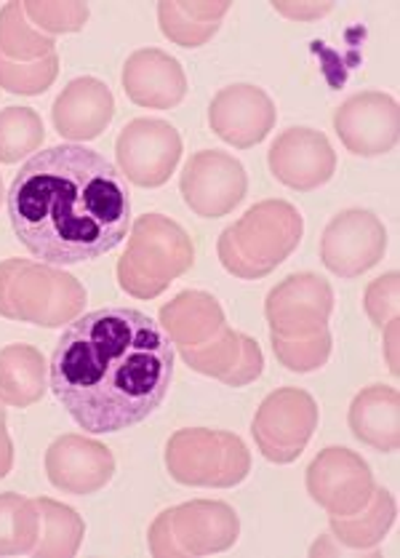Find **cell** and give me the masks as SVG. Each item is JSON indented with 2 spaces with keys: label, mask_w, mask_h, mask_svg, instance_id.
<instances>
[{
  "label": "cell",
  "mask_w": 400,
  "mask_h": 558,
  "mask_svg": "<svg viewBox=\"0 0 400 558\" xmlns=\"http://www.w3.org/2000/svg\"><path fill=\"white\" fill-rule=\"evenodd\" d=\"M22 9L33 27L46 35L77 33L88 22L86 3H22Z\"/></svg>",
  "instance_id": "obj_32"
},
{
  "label": "cell",
  "mask_w": 400,
  "mask_h": 558,
  "mask_svg": "<svg viewBox=\"0 0 400 558\" xmlns=\"http://www.w3.org/2000/svg\"><path fill=\"white\" fill-rule=\"evenodd\" d=\"M5 211L16 241L46 265L94 263L118 248L131 225V195L112 160L83 145L33 153L16 171Z\"/></svg>",
  "instance_id": "obj_2"
},
{
  "label": "cell",
  "mask_w": 400,
  "mask_h": 558,
  "mask_svg": "<svg viewBox=\"0 0 400 558\" xmlns=\"http://www.w3.org/2000/svg\"><path fill=\"white\" fill-rule=\"evenodd\" d=\"M272 350H276V359L286 366L289 372H315L326 364L328 355H331V335L328 329L315 331L307 337H278L270 335Z\"/></svg>",
  "instance_id": "obj_31"
},
{
  "label": "cell",
  "mask_w": 400,
  "mask_h": 558,
  "mask_svg": "<svg viewBox=\"0 0 400 558\" xmlns=\"http://www.w3.org/2000/svg\"><path fill=\"white\" fill-rule=\"evenodd\" d=\"M230 3H160L158 22L169 40L184 49H198L219 29Z\"/></svg>",
  "instance_id": "obj_25"
},
{
  "label": "cell",
  "mask_w": 400,
  "mask_h": 558,
  "mask_svg": "<svg viewBox=\"0 0 400 558\" xmlns=\"http://www.w3.org/2000/svg\"><path fill=\"white\" fill-rule=\"evenodd\" d=\"M179 190L184 204L198 217L219 219L246 198L249 177L238 158L219 150H201L184 166Z\"/></svg>",
  "instance_id": "obj_10"
},
{
  "label": "cell",
  "mask_w": 400,
  "mask_h": 558,
  "mask_svg": "<svg viewBox=\"0 0 400 558\" xmlns=\"http://www.w3.org/2000/svg\"><path fill=\"white\" fill-rule=\"evenodd\" d=\"M276 105L259 86L235 83L214 97L208 107V126L227 145L249 150L267 140V134L276 126Z\"/></svg>",
  "instance_id": "obj_15"
},
{
  "label": "cell",
  "mask_w": 400,
  "mask_h": 558,
  "mask_svg": "<svg viewBox=\"0 0 400 558\" xmlns=\"http://www.w3.org/2000/svg\"><path fill=\"white\" fill-rule=\"evenodd\" d=\"M123 92L140 107L171 110L187 94V75L171 53L140 49L123 64Z\"/></svg>",
  "instance_id": "obj_19"
},
{
  "label": "cell",
  "mask_w": 400,
  "mask_h": 558,
  "mask_svg": "<svg viewBox=\"0 0 400 558\" xmlns=\"http://www.w3.org/2000/svg\"><path fill=\"white\" fill-rule=\"evenodd\" d=\"M46 473L59 492L77 497L97 495L116 476V457L105 444L68 433L46 452Z\"/></svg>",
  "instance_id": "obj_16"
},
{
  "label": "cell",
  "mask_w": 400,
  "mask_h": 558,
  "mask_svg": "<svg viewBox=\"0 0 400 558\" xmlns=\"http://www.w3.org/2000/svg\"><path fill=\"white\" fill-rule=\"evenodd\" d=\"M241 534L238 513L227 502L193 500L155 519L150 526L153 556H208L232 548Z\"/></svg>",
  "instance_id": "obj_7"
},
{
  "label": "cell",
  "mask_w": 400,
  "mask_h": 558,
  "mask_svg": "<svg viewBox=\"0 0 400 558\" xmlns=\"http://www.w3.org/2000/svg\"><path fill=\"white\" fill-rule=\"evenodd\" d=\"M118 171L140 187H160L171 180L182 158V136L169 121L134 118L116 142Z\"/></svg>",
  "instance_id": "obj_9"
},
{
  "label": "cell",
  "mask_w": 400,
  "mask_h": 558,
  "mask_svg": "<svg viewBox=\"0 0 400 558\" xmlns=\"http://www.w3.org/2000/svg\"><path fill=\"white\" fill-rule=\"evenodd\" d=\"M304 233L302 214L289 201H262L219 235V259L227 272L259 281L294 254Z\"/></svg>",
  "instance_id": "obj_3"
},
{
  "label": "cell",
  "mask_w": 400,
  "mask_h": 558,
  "mask_svg": "<svg viewBox=\"0 0 400 558\" xmlns=\"http://www.w3.org/2000/svg\"><path fill=\"white\" fill-rule=\"evenodd\" d=\"M276 9L286 16H300V20H307V16H320V14H326V11H331V3L313 5V9H291V5H286V3H276Z\"/></svg>",
  "instance_id": "obj_35"
},
{
  "label": "cell",
  "mask_w": 400,
  "mask_h": 558,
  "mask_svg": "<svg viewBox=\"0 0 400 558\" xmlns=\"http://www.w3.org/2000/svg\"><path fill=\"white\" fill-rule=\"evenodd\" d=\"M44 121L33 107H5L0 110V163L33 156L44 145Z\"/></svg>",
  "instance_id": "obj_29"
},
{
  "label": "cell",
  "mask_w": 400,
  "mask_h": 558,
  "mask_svg": "<svg viewBox=\"0 0 400 558\" xmlns=\"http://www.w3.org/2000/svg\"><path fill=\"white\" fill-rule=\"evenodd\" d=\"M46 361L33 345H9L0 350V401L9 407H29L46 393Z\"/></svg>",
  "instance_id": "obj_23"
},
{
  "label": "cell",
  "mask_w": 400,
  "mask_h": 558,
  "mask_svg": "<svg viewBox=\"0 0 400 558\" xmlns=\"http://www.w3.org/2000/svg\"><path fill=\"white\" fill-rule=\"evenodd\" d=\"M40 515V532L38 545H35L33 556L38 558H70L81 548V539L86 534V524L73 508L53 502L49 497L35 500Z\"/></svg>",
  "instance_id": "obj_26"
},
{
  "label": "cell",
  "mask_w": 400,
  "mask_h": 558,
  "mask_svg": "<svg viewBox=\"0 0 400 558\" xmlns=\"http://www.w3.org/2000/svg\"><path fill=\"white\" fill-rule=\"evenodd\" d=\"M3 195H5L3 193V177H0V201H3Z\"/></svg>",
  "instance_id": "obj_36"
},
{
  "label": "cell",
  "mask_w": 400,
  "mask_h": 558,
  "mask_svg": "<svg viewBox=\"0 0 400 558\" xmlns=\"http://www.w3.org/2000/svg\"><path fill=\"white\" fill-rule=\"evenodd\" d=\"M398 409L400 399L396 388H387V385L363 388L350 407L352 436L376 452L392 454L400 441Z\"/></svg>",
  "instance_id": "obj_21"
},
{
  "label": "cell",
  "mask_w": 400,
  "mask_h": 558,
  "mask_svg": "<svg viewBox=\"0 0 400 558\" xmlns=\"http://www.w3.org/2000/svg\"><path fill=\"white\" fill-rule=\"evenodd\" d=\"M387 230L372 211L350 209L326 225L320 239V259L334 276L357 278L385 257Z\"/></svg>",
  "instance_id": "obj_12"
},
{
  "label": "cell",
  "mask_w": 400,
  "mask_h": 558,
  "mask_svg": "<svg viewBox=\"0 0 400 558\" xmlns=\"http://www.w3.org/2000/svg\"><path fill=\"white\" fill-rule=\"evenodd\" d=\"M318 427V403L307 390L278 388L256 409L251 433L265 454L276 465H289L304 452Z\"/></svg>",
  "instance_id": "obj_8"
},
{
  "label": "cell",
  "mask_w": 400,
  "mask_h": 558,
  "mask_svg": "<svg viewBox=\"0 0 400 558\" xmlns=\"http://www.w3.org/2000/svg\"><path fill=\"white\" fill-rule=\"evenodd\" d=\"M396 497L387 489H374L372 500L352 515H331V532L352 550H374L379 539L396 524Z\"/></svg>",
  "instance_id": "obj_24"
},
{
  "label": "cell",
  "mask_w": 400,
  "mask_h": 558,
  "mask_svg": "<svg viewBox=\"0 0 400 558\" xmlns=\"http://www.w3.org/2000/svg\"><path fill=\"white\" fill-rule=\"evenodd\" d=\"M86 307V289L70 272L46 263L5 259L0 263V316L22 324H70Z\"/></svg>",
  "instance_id": "obj_4"
},
{
  "label": "cell",
  "mask_w": 400,
  "mask_h": 558,
  "mask_svg": "<svg viewBox=\"0 0 400 558\" xmlns=\"http://www.w3.org/2000/svg\"><path fill=\"white\" fill-rule=\"evenodd\" d=\"M11 465H14V447H11L9 433H5V420L0 417V478L9 476Z\"/></svg>",
  "instance_id": "obj_34"
},
{
  "label": "cell",
  "mask_w": 400,
  "mask_h": 558,
  "mask_svg": "<svg viewBox=\"0 0 400 558\" xmlns=\"http://www.w3.org/2000/svg\"><path fill=\"white\" fill-rule=\"evenodd\" d=\"M40 515L35 500L5 492L0 495V556H33Z\"/></svg>",
  "instance_id": "obj_27"
},
{
  "label": "cell",
  "mask_w": 400,
  "mask_h": 558,
  "mask_svg": "<svg viewBox=\"0 0 400 558\" xmlns=\"http://www.w3.org/2000/svg\"><path fill=\"white\" fill-rule=\"evenodd\" d=\"M53 46H57L53 35H46L38 27H33L22 3H9L5 9H0V53L5 59H11V62H35V59H44L57 51Z\"/></svg>",
  "instance_id": "obj_28"
},
{
  "label": "cell",
  "mask_w": 400,
  "mask_h": 558,
  "mask_svg": "<svg viewBox=\"0 0 400 558\" xmlns=\"http://www.w3.org/2000/svg\"><path fill=\"white\" fill-rule=\"evenodd\" d=\"M160 324L179 348H198L225 326L222 305L206 292H182L160 307Z\"/></svg>",
  "instance_id": "obj_22"
},
{
  "label": "cell",
  "mask_w": 400,
  "mask_h": 558,
  "mask_svg": "<svg viewBox=\"0 0 400 558\" xmlns=\"http://www.w3.org/2000/svg\"><path fill=\"white\" fill-rule=\"evenodd\" d=\"M59 57L57 51L35 62H11L0 53V88L22 97H38L57 81Z\"/></svg>",
  "instance_id": "obj_30"
},
{
  "label": "cell",
  "mask_w": 400,
  "mask_h": 558,
  "mask_svg": "<svg viewBox=\"0 0 400 558\" xmlns=\"http://www.w3.org/2000/svg\"><path fill=\"white\" fill-rule=\"evenodd\" d=\"M174 379V348L158 320L134 307H101L59 337L49 388L86 433L145 423Z\"/></svg>",
  "instance_id": "obj_1"
},
{
  "label": "cell",
  "mask_w": 400,
  "mask_h": 558,
  "mask_svg": "<svg viewBox=\"0 0 400 558\" xmlns=\"http://www.w3.org/2000/svg\"><path fill=\"white\" fill-rule=\"evenodd\" d=\"M0 417L5 420V409H3V401H0Z\"/></svg>",
  "instance_id": "obj_37"
},
{
  "label": "cell",
  "mask_w": 400,
  "mask_h": 558,
  "mask_svg": "<svg viewBox=\"0 0 400 558\" xmlns=\"http://www.w3.org/2000/svg\"><path fill=\"white\" fill-rule=\"evenodd\" d=\"M366 311L379 329H385L387 320L396 324L398 316V272L376 278V283L366 294Z\"/></svg>",
  "instance_id": "obj_33"
},
{
  "label": "cell",
  "mask_w": 400,
  "mask_h": 558,
  "mask_svg": "<svg viewBox=\"0 0 400 558\" xmlns=\"http://www.w3.org/2000/svg\"><path fill=\"white\" fill-rule=\"evenodd\" d=\"M334 129L355 156H387L398 145V102L381 92L355 94L334 112Z\"/></svg>",
  "instance_id": "obj_14"
},
{
  "label": "cell",
  "mask_w": 400,
  "mask_h": 558,
  "mask_svg": "<svg viewBox=\"0 0 400 558\" xmlns=\"http://www.w3.org/2000/svg\"><path fill=\"white\" fill-rule=\"evenodd\" d=\"M374 473L361 454L328 447L310 462L307 492L331 515L357 513L374 495Z\"/></svg>",
  "instance_id": "obj_11"
},
{
  "label": "cell",
  "mask_w": 400,
  "mask_h": 558,
  "mask_svg": "<svg viewBox=\"0 0 400 558\" xmlns=\"http://www.w3.org/2000/svg\"><path fill=\"white\" fill-rule=\"evenodd\" d=\"M270 171L286 187L310 193L326 185L337 171V153L326 134L315 129H289L272 142L270 147Z\"/></svg>",
  "instance_id": "obj_17"
},
{
  "label": "cell",
  "mask_w": 400,
  "mask_h": 558,
  "mask_svg": "<svg viewBox=\"0 0 400 558\" xmlns=\"http://www.w3.org/2000/svg\"><path fill=\"white\" fill-rule=\"evenodd\" d=\"M334 311V292L315 272H294L272 289L265 302L270 335L307 337L324 331Z\"/></svg>",
  "instance_id": "obj_13"
},
{
  "label": "cell",
  "mask_w": 400,
  "mask_h": 558,
  "mask_svg": "<svg viewBox=\"0 0 400 558\" xmlns=\"http://www.w3.org/2000/svg\"><path fill=\"white\" fill-rule=\"evenodd\" d=\"M182 359L190 369L219 379L230 388H243L262 377L265 369V355L262 348L246 335H238L230 326H222L217 335L198 348H179Z\"/></svg>",
  "instance_id": "obj_18"
},
{
  "label": "cell",
  "mask_w": 400,
  "mask_h": 558,
  "mask_svg": "<svg viewBox=\"0 0 400 558\" xmlns=\"http://www.w3.org/2000/svg\"><path fill=\"white\" fill-rule=\"evenodd\" d=\"M166 468L184 486L230 489L246 481L251 454L235 433L184 427L166 444Z\"/></svg>",
  "instance_id": "obj_6"
},
{
  "label": "cell",
  "mask_w": 400,
  "mask_h": 558,
  "mask_svg": "<svg viewBox=\"0 0 400 558\" xmlns=\"http://www.w3.org/2000/svg\"><path fill=\"white\" fill-rule=\"evenodd\" d=\"M116 116V97L97 78H75L57 97L51 110L53 129L75 142L97 140Z\"/></svg>",
  "instance_id": "obj_20"
},
{
  "label": "cell",
  "mask_w": 400,
  "mask_h": 558,
  "mask_svg": "<svg viewBox=\"0 0 400 558\" xmlns=\"http://www.w3.org/2000/svg\"><path fill=\"white\" fill-rule=\"evenodd\" d=\"M195 263V248L182 225L163 214H145L131 228L129 248L118 263V283L136 300H155Z\"/></svg>",
  "instance_id": "obj_5"
}]
</instances>
